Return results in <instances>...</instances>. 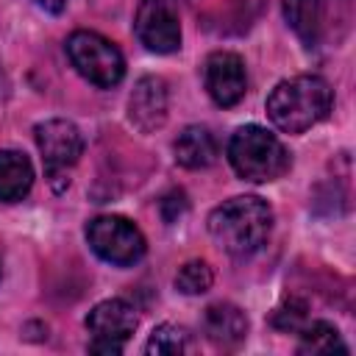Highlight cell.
Masks as SVG:
<instances>
[{
    "mask_svg": "<svg viewBox=\"0 0 356 356\" xmlns=\"http://www.w3.org/2000/svg\"><path fill=\"white\" fill-rule=\"evenodd\" d=\"M306 323V306L300 300H289L273 314V325L281 331H300Z\"/></svg>",
    "mask_w": 356,
    "mask_h": 356,
    "instance_id": "obj_18",
    "label": "cell"
},
{
    "mask_svg": "<svg viewBox=\"0 0 356 356\" xmlns=\"http://www.w3.org/2000/svg\"><path fill=\"white\" fill-rule=\"evenodd\" d=\"M175 161L186 170H203L217 161V139L206 125H186L172 142Z\"/></svg>",
    "mask_w": 356,
    "mask_h": 356,
    "instance_id": "obj_12",
    "label": "cell"
},
{
    "mask_svg": "<svg viewBox=\"0 0 356 356\" xmlns=\"http://www.w3.org/2000/svg\"><path fill=\"white\" fill-rule=\"evenodd\" d=\"M0 275H3V264H0Z\"/></svg>",
    "mask_w": 356,
    "mask_h": 356,
    "instance_id": "obj_21",
    "label": "cell"
},
{
    "mask_svg": "<svg viewBox=\"0 0 356 356\" xmlns=\"http://www.w3.org/2000/svg\"><path fill=\"white\" fill-rule=\"evenodd\" d=\"M44 11H50V14H61L64 11V6H67V0H36Z\"/></svg>",
    "mask_w": 356,
    "mask_h": 356,
    "instance_id": "obj_20",
    "label": "cell"
},
{
    "mask_svg": "<svg viewBox=\"0 0 356 356\" xmlns=\"http://www.w3.org/2000/svg\"><path fill=\"white\" fill-rule=\"evenodd\" d=\"M136 325H139V317L128 300H122V298L100 300L86 314V328L92 334L89 353H111V356L122 353V348L131 339V334L136 331Z\"/></svg>",
    "mask_w": 356,
    "mask_h": 356,
    "instance_id": "obj_7",
    "label": "cell"
},
{
    "mask_svg": "<svg viewBox=\"0 0 356 356\" xmlns=\"http://www.w3.org/2000/svg\"><path fill=\"white\" fill-rule=\"evenodd\" d=\"M334 350L348 353V345H345V339L339 337V331L331 323L317 320V323L300 328L298 353H334Z\"/></svg>",
    "mask_w": 356,
    "mask_h": 356,
    "instance_id": "obj_15",
    "label": "cell"
},
{
    "mask_svg": "<svg viewBox=\"0 0 356 356\" xmlns=\"http://www.w3.org/2000/svg\"><path fill=\"white\" fill-rule=\"evenodd\" d=\"M203 334L217 348H236L248 337V317L234 303H211L203 314Z\"/></svg>",
    "mask_w": 356,
    "mask_h": 356,
    "instance_id": "obj_11",
    "label": "cell"
},
{
    "mask_svg": "<svg viewBox=\"0 0 356 356\" xmlns=\"http://www.w3.org/2000/svg\"><path fill=\"white\" fill-rule=\"evenodd\" d=\"M167 83L159 75H145L136 81L131 97H128V120L142 134H153L167 122Z\"/></svg>",
    "mask_w": 356,
    "mask_h": 356,
    "instance_id": "obj_10",
    "label": "cell"
},
{
    "mask_svg": "<svg viewBox=\"0 0 356 356\" xmlns=\"http://www.w3.org/2000/svg\"><path fill=\"white\" fill-rule=\"evenodd\" d=\"M86 242L92 253L114 267H131L136 264L145 250V234L122 214H100L86 222Z\"/></svg>",
    "mask_w": 356,
    "mask_h": 356,
    "instance_id": "obj_5",
    "label": "cell"
},
{
    "mask_svg": "<svg viewBox=\"0 0 356 356\" xmlns=\"http://www.w3.org/2000/svg\"><path fill=\"white\" fill-rule=\"evenodd\" d=\"M33 186V164L19 150H0V200L17 203Z\"/></svg>",
    "mask_w": 356,
    "mask_h": 356,
    "instance_id": "obj_13",
    "label": "cell"
},
{
    "mask_svg": "<svg viewBox=\"0 0 356 356\" xmlns=\"http://www.w3.org/2000/svg\"><path fill=\"white\" fill-rule=\"evenodd\" d=\"M186 350H192V337L184 325H175V323H164L153 328L145 345V353H156V356H178Z\"/></svg>",
    "mask_w": 356,
    "mask_h": 356,
    "instance_id": "obj_16",
    "label": "cell"
},
{
    "mask_svg": "<svg viewBox=\"0 0 356 356\" xmlns=\"http://www.w3.org/2000/svg\"><path fill=\"white\" fill-rule=\"evenodd\" d=\"M273 231V209L256 195H239L220 203L209 214V234L220 250L234 259H248L267 242Z\"/></svg>",
    "mask_w": 356,
    "mask_h": 356,
    "instance_id": "obj_1",
    "label": "cell"
},
{
    "mask_svg": "<svg viewBox=\"0 0 356 356\" xmlns=\"http://www.w3.org/2000/svg\"><path fill=\"white\" fill-rule=\"evenodd\" d=\"M186 195L181 192V189H172V192H167L161 200H159V209H161V217H164V222H175L184 211H186Z\"/></svg>",
    "mask_w": 356,
    "mask_h": 356,
    "instance_id": "obj_19",
    "label": "cell"
},
{
    "mask_svg": "<svg viewBox=\"0 0 356 356\" xmlns=\"http://www.w3.org/2000/svg\"><path fill=\"white\" fill-rule=\"evenodd\" d=\"M334 89L320 75H295L281 81L267 97V117L284 134H303L328 117Z\"/></svg>",
    "mask_w": 356,
    "mask_h": 356,
    "instance_id": "obj_2",
    "label": "cell"
},
{
    "mask_svg": "<svg viewBox=\"0 0 356 356\" xmlns=\"http://www.w3.org/2000/svg\"><path fill=\"white\" fill-rule=\"evenodd\" d=\"M33 136H36V147H39V156L44 164V175L56 186L78 164V159L83 153V136L75 122L61 120V117L39 122L33 128Z\"/></svg>",
    "mask_w": 356,
    "mask_h": 356,
    "instance_id": "obj_6",
    "label": "cell"
},
{
    "mask_svg": "<svg viewBox=\"0 0 356 356\" xmlns=\"http://www.w3.org/2000/svg\"><path fill=\"white\" fill-rule=\"evenodd\" d=\"M228 161L242 181L267 184L281 178L292 159L284 142L261 125H242L228 142Z\"/></svg>",
    "mask_w": 356,
    "mask_h": 356,
    "instance_id": "obj_3",
    "label": "cell"
},
{
    "mask_svg": "<svg viewBox=\"0 0 356 356\" xmlns=\"http://www.w3.org/2000/svg\"><path fill=\"white\" fill-rule=\"evenodd\" d=\"M203 86L217 106H222V108L236 106L248 92L245 61L231 50L211 53L203 64Z\"/></svg>",
    "mask_w": 356,
    "mask_h": 356,
    "instance_id": "obj_9",
    "label": "cell"
},
{
    "mask_svg": "<svg viewBox=\"0 0 356 356\" xmlns=\"http://www.w3.org/2000/svg\"><path fill=\"white\" fill-rule=\"evenodd\" d=\"M211 284H214V273L203 259H192L181 264V270L175 273V289L184 295H203L211 289Z\"/></svg>",
    "mask_w": 356,
    "mask_h": 356,
    "instance_id": "obj_17",
    "label": "cell"
},
{
    "mask_svg": "<svg viewBox=\"0 0 356 356\" xmlns=\"http://www.w3.org/2000/svg\"><path fill=\"white\" fill-rule=\"evenodd\" d=\"M67 58L81 78L100 89H111L125 78V58L120 47L97 31H75L67 39Z\"/></svg>",
    "mask_w": 356,
    "mask_h": 356,
    "instance_id": "obj_4",
    "label": "cell"
},
{
    "mask_svg": "<svg viewBox=\"0 0 356 356\" xmlns=\"http://www.w3.org/2000/svg\"><path fill=\"white\" fill-rule=\"evenodd\" d=\"M323 8V0H284V19L306 47H314L320 42Z\"/></svg>",
    "mask_w": 356,
    "mask_h": 356,
    "instance_id": "obj_14",
    "label": "cell"
},
{
    "mask_svg": "<svg viewBox=\"0 0 356 356\" xmlns=\"http://www.w3.org/2000/svg\"><path fill=\"white\" fill-rule=\"evenodd\" d=\"M134 31L150 53H175L181 47V0H139Z\"/></svg>",
    "mask_w": 356,
    "mask_h": 356,
    "instance_id": "obj_8",
    "label": "cell"
}]
</instances>
